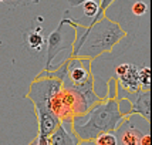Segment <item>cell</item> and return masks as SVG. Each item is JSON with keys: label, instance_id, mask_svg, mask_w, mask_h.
Listing matches in <instances>:
<instances>
[{"label": "cell", "instance_id": "cell-1", "mask_svg": "<svg viewBox=\"0 0 152 145\" xmlns=\"http://www.w3.org/2000/svg\"><path fill=\"white\" fill-rule=\"evenodd\" d=\"M126 37V31L119 23L105 14L91 26H77V36L71 56L94 60L104 53H111L114 47Z\"/></svg>", "mask_w": 152, "mask_h": 145}, {"label": "cell", "instance_id": "cell-2", "mask_svg": "<svg viewBox=\"0 0 152 145\" xmlns=\"http://www.w3.org/2000/svg\"><path fill=\"white\" fill-rule=\"evenodd\" d=\"M125 115L119 111L118 98H102L81 115L74 117L71 128L80 141L94 139L101 132L115 131Z\"/></svg>", "mask_w": 152, "mask_h": 145}, {"label": "cell", "instance_id": "cell-3", "mask_svg": "<svg viewBox=\"0 0 152 145\" xmlns=\"http://www.w3.org/2000/svg\"><path fill=\"white\" fill-rule=\"evenodd\" d=\"M61 81L48 75H37L28 87L27 98L33 103L34 112L39 121V135L50 137L51 132L58 127L60 119L48 108L50 98L54 92L60 90Z\"/></svg>", "mask_w": 152, "mask_h": 145}, {"label": "cell", "instance_id": "cell-4", "mask_svg": "<svg viewBox=\"0 0 152 145\" xmlns=\"http://www.w3.org/2000/svg\"><path fill=\"white\" fill-rule=\"evenodd\" d=\"M80 24L78 20L70 16V12L66 10L64 16L60 21L57 29L50 33L47 37V59H46V67L44 70L50 71L51 70V63L56 59V56L60 51L64 50H71L73 53V46L77 36V26Z\"/></svg>", "mask_w": 152, "mask_h": 145}, {"label": "cell", "instance_id": "cell-5", "mask_svg": "<svg viewBox=\"0 0 152 145\" xmlns=\"http://www.w3.org/2000/svg\"><path fill=\"white\" fill-rule=\"evenodd\" d=\"M117 98H125L131 104V115H139L146 122H151V90H139L135 92L117 88Z\"/></svg>", "mask_w": 152, "mask_h": 145}, {"label": "cell", "instance_id": "cell-6", "mask_svg": "<svg viewBox=\"0 0 152 145\" xmlns=\"http://www.w3.org/2000/svg\"><path fill=\"white\" fill-rule=\"evenodd\" d=\"M138 67L132 63H122L115 67V75L117 84L121 90L128 92L139 91V81H138Z\"/></svg>", "mask_w": 152, "mask_h": 145}, {"label": "cell", "instance_id": "cell-7", "mask_svg": "<svg viewBox=\"0 0 152 145\" xmlns=\"http://www.w3.org/2000/svg\"><path fill=\"white\" fill-rule=\"evenodd\" d=\"M146 131H142L141 128H138L132 122V115H128L119 124L118 128L115 130V132H117L115 135H117V139H118V144L121 145H139L142 135Z\"/></svg>", "mask_w": 152, "mask_h": 145}, {"label": "cell", "instance_id": "cell-8", "mask_svg": "<svg viewBox=\"0 0 152 145\" xmlns=\"http://www.w3.org/2000/svg\"><path fill=\"white\" fill-rule=\"evenodd\" d=\"M51 145H78L80 138L71 128V122H60L50 135Z\"/></svg>", "mask_w": 152, "mask_h": 145}, {"label": "cell", "instance_id": "cell-9", "mask_svg": "<svg viewBox=\"0 0 152 145\" xmlns=\"http://www.w3.org/2000/svg\"><path fill=\"white\" fill-rule=\"evenodd\" d=\"M24 39H26L28 48H31L34 51H41L44 44H46V39L41 34V27H37L31 31H27L24 34Z\"/></svg>", "mask_w": 152, "mask_h": 145}, {"label": "cell", "instance_id": "cell-10", "mask_svg": "<svg viewBox=\"0 0 152 145\" xmlns=\"http://www.w3.org/2000/svg\"><path fill=\"white\" fill-rule=\"evenodd\" d=\"M94 141H95L97 145H118V139H117L115 131L101 132L99 135H97L94 138Z\"/></svg>", "mask_w": 152, "mask_h": 145}, {"label": "cell", "instance_id": "cell-11", "mask_svg": "<svg viewBox=\"0 0 152 145\" xmlns=\"http://www.w3.org/2000/svg\"><path fill=\"white\" fill-rule=\"evenodd\" d=\"M138 81L141 90H149L151 88V68L148 66L141 67L138 70Z\"/></svg>", "mask_w": 152, "mask_h": 145}, {"label": "cell", "instance_id": "cell-12", "mask_svg": "<svg viewBox=\"0 0 152 145\" xmlns=\"http://www.w3.org/2000/svg\"><path fill=\"white\" fill-rule=\"evenodd\" d=\"M98 4L99 1L97 0H88L86 3H83V12H84V16L88 17V19H93L97 16L98 13Z\"/></svg>", "mask_w": 152, "mask_h": 145}, {"label": "cell", "instance_id": "cell-13", "mask_svg": "<svg viewBox=\"0 0 152 145\" xmlns=\"http://www.w3.org/2000/svg\"><path fill=\"white\" fill-rule=\"evenodd\" d=\"M131 12H132L135 17H142V16H145L148 13V4L144 0H137L131 6Z\"/></svg>", "mask_w": 152, "mask_h": 145}, {"label": "cell", "instance_id": "cell-14", "mask_svg": "<svg viewBox=\"0 0 152 145\" xmlns=\"http://www.w3.org/2000/svg\"><path fill=\"white\" fill-rule=\"evenodd\" d=\"M114 1H115V0H99V4H98V13H97V16H95V17H93V19H91V21H90V23H88L87 26H91V24H94V23H95L97 20L101 19V17H102V16L105 14L107 9L111 6Z\"/></svg>", "mask_w": 152, "mask_h": 145}, {"label": "cell", "instance_id": "cell-15", "mask_svg": "<svg viewBox=\"0 0 152 145\" xmlns=\"http://www.w3.org/2000/svg\"><path fill=\"white\" fill-rule=\"evenodd\" d=\"M28 145H51V142H50V137H44V135L37 134V137L31 139V142Z\"/></svg>", "mask_w": 152, "mask_h": 145}, {"label": "cell", "instance_id": "cell-16", "mask_svg": "<svg viewBox=\"0 0 152 145\" xmlns=\"http://www.w3.org/2000/svg\"><path fill=\"white\" fill-rule=\"evenodd\" d=\"M139 145H151V134H149V131H146L145 134L142 135Z\"/></svg>", "mask_w": 152, "mask_h": 145}, {"label": "cell", "instance_id": "cell-17", "mask_svg": "<svg viewBox=\"0 0 152 145\" xmlns=\"http://www.w3.org/2000/svg\"><path fill=\"white\" fill-rule=\"evenodd\" d=\"M86 1H88V0H68V4L71 7H78L83 3H86ZM97 1H99V0H97Z\"/></svg>", "mask_w": 152, "mask_h": 145}, {"label": "cell", "instance_id": "cell-18", "mask_svg": "<svg viewBox=\"0 0 152 145\" xmlns=\"http://www.w3.org/2000/svg\"><path fill=\"white\" fill-rule=\"evenodd\" d=\"M78 145H97L94 139H87V141H80Z\"/></svg>", "mask_w": 152, "mask_h": 145}, {"label": "cell", "instance_id": "cell-19", "mask_svg": "<svg viewBox=\"0 0 152 145\" xmlns=\"http://www.w3.org/2000/svg\"><path fill=\"white\" fill-rule=\"evenodd\" d=\"M3 1H9V0H0V3H3Z\"/></svg>", "mask_w": 152, "mask_h": 145}, {"label": "cell", "instance_id": "cell-20", "mask_svg": "<svg viewBox=\"0 0 152 145\" xmlns=\"http://www.w3.org/2000/svg\"><path fill=\"white\" fill-rule=\"evenodd\" d=\"M33 1H39V0H33Z\"/></svg>", "mask_w": 152, "mask_h": 145}]
</instances>
